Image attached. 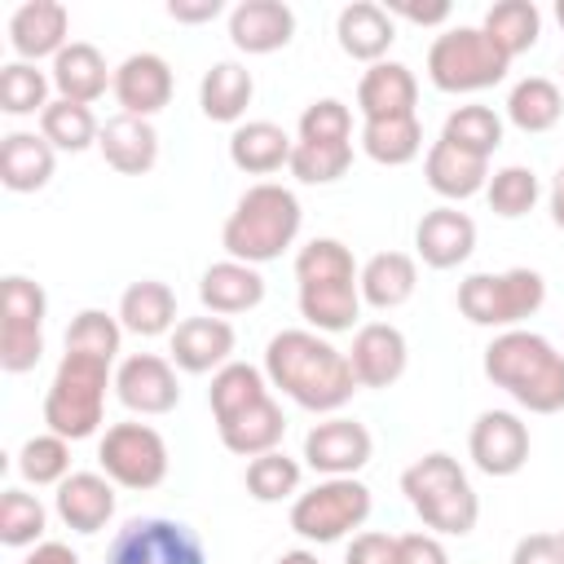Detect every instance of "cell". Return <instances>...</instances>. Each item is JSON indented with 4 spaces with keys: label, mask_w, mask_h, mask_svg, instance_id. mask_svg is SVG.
I'll list each match as a JSON object with an SVG mask.
<instances>
[{
    "label": "cell",
    "mask_w": 564,
    "mask_h": 564,
    "mask_svg": "<svg viewBox=\"0 0 564 564\" xmlns=\"http://www.w3.org/2000/svg\"><path fill=\"white\" fill-rule=\"evenodd\" d=\"M264 379L313 414H335L357 392L348 352L317 330H278L264 348Z\"/></svg>",
    "instance_id": "obj_1"
},
{
    "label": "cell",
    "mask_w": 564,
    "mask_h": 564,
    "mask_svg": "<svg viewBox=\"0 0 564 564\" xmlns=\"http://www.w3.org/2000/svg\"><path fill=\"white\" fill-rule=\"evenodd\" d=\"M295 300L300 317L317 335L352 330L361 313V269L339 238H313L295 256Z\"/></svg>",
    "instance_id": "obj_2"
},
{
    "label": "cell",
    "mask_w": 564,
    "mask_h": 564,
    "mask_svg": "<svg viewBox=\"0 0 564 564\" xmlns=\"http://www.w3.org/2000/svg\"><path fill=\"white\" fill-rule=\"evenodd\" d=\"M485 379L529 414L564 410V352L538 330H498L485 348Z\"/></svg>",
    "instance_id": "obj_3"
},
{
    "label": "cell",
    "mask_w": 564,
    "mask_h": 564,
    "mask_svg": "<svg viewBox=\"0 0 564 564\" xmlns=\"http://www.w3.org/2000/svg\"><path fill=\"white\" fill-rule=\"evenodd\" d=\"M300 225H304V207H300L295 189H286L278 181H260L234 203V212L220 229V247L229 251V260L260 269V264L278 260L300 238Z\"/></svg>",
    "instance_id": "obj_4"
},
{
    "label": "cell",
    "mask_w": 564,
    "mask_h": 564,
    "mask_svg": "<svg viewBox=\"0 0 564 564\" xmlns=\"http://www.w3.org/2000/svg\"><path fill=\"white\" fill-rule=\"evenodd\" d=\"M401 494L414 516L441 538H467L480 520V498L454 454L432 449L401 471Z\"/></svg>",
    "instance_id": "obj_5"
},
{
    "label": "cell",
    "mask_w": 564,
    "mask_h": 564,
    "mask_svg": "<svg viewBox=\"0 0 564 564\" xmlns=\"http://www.w3.org/2000/svg\"><path fill=\"white\" fill-rule=\"evenodd\" d=\"M106 388H115L106 357L66 352L53 370L48 392H44V427L66 436V441H88L101 427Z\"/></svg>",
    "instance_id": "obj_6"
},
{
    "label": "cell",
    "mask_w": 564,
    "mask_h": 564,
    "mask_svg": "<svg viewBox=\"0 0 564 564\" xmlns=\"http://www.w3.org/2000/svg\"><path fill=\"white\" fill-rule=\"evenodd\" d=\"M546 304V282L538 269H502V273H467L458 282V313L471 326L516 330Z\"/></svg>",
    "instance_id": "obj_7"
},
{
    "label": "cell",
    "mask_w": 564,
    "mask_h": 564,
    "mask_svg": "<svg viewBox=\"0 0 564 564\" xmlns=\"http://www.w3.org/2000/svg\"><path fill=\"white\" fill-rule=\"evenodd\" d=\"M511 57L480 26H449L427 48V79L441 93H480L502 84Z\"/></svg>",
    "instance_id": "obj_8"
},
{
    "label": "cell",
    "mask_w": 564,
    "mask_h": 564,
    "mask_svg": "<svg viewBox=\"0 0 564 564\" xmlns=\"http://www.w3.org/2000/svg\"><path fill=\"white\" fill-rule=\"evenodd\" d=\"M366 516H370V489L357 476H326L291 502V529L317 546L361 529Z\"/></svg>",
    "instance_id": "obj_9"
},
{
    "label": "cell",
    "mask_w": 564,
    "mask_h": 564,
    "mask_svg": "<svg viewBox=\"0 0 564 564\" xmlns=\"http://www.w3.org/2000/svg\"><path fill=\"white\" fill-rule=\"evenodd\" d=\"M44 313L48 295L40 282L9 273L0 286V370L26 375L44 357Z\"/></svg>",
    "instance_id": "obj_10"
},
{
    "label": "cell",
    "mask_w": 564,
    "mask_h": 564,
    "mask_svg": "<svg viewBox=\"0 0 564 564\" xmlns=\"http://www.w3.org/2000/svg\"><path fill=\"white\" fill-rule=\"evenodd\" d=\"M106 564H207V551L185 520L137 516L110 538Z\"/></svg>",
    "instance_id": "obj_11"
},
{
    "label": "cell",
    "mask_w": 564,
    "mask_h": 564,
    "mask_svg": "<svg viewBox=\"0 0 564 564\" xmlns=\"http://www.w3.org/2000/svg\"><path fill=\"white\" fill-rule=\"evenodd\" d=\"M97 463L123 489H159L167 476V441L150 423H115L97 445Z\"/></svg>",
    "instance_id": "obj_12"
},
{
    "label": "cell",
    "mask_w": 564,
    "mask_h": 564,
    "mask_svg": "<svg viewBox=\"0 0 564 564\" xmlns=\"http://www.w3.org/2000/svg\"><path fill=\"white\" fill-rule=\"evenodd\" d=\"M467 454L494 480L516 476L529 463V427H524V419L511 414V410H485V414H476L471 436H467Z\"/></svg>",
    "instance_id": "obj_13"
},
{
    "label": "cell",
    "mask_w": 564,
    "mask_h": 564,
    "mask_svg": "<svg viewBox=\"0 0 564 564\" xmlns=\"http://www.w3.org/2000/svg\"><path fill=\"white\" fill-rule=\"evenodd\" d=\"M115 397H119L132 414L154 419V414L176 410L181 383H176V370H172L167 357H159V352H132V357H123L119 370H115Z\"/></svg>",
    "instance_id": "obj_14"
},
{
    "label": "cell",
    "mask_w": 564,
    "mask_h": 564,
    "mask_svg": "<svg viewBox=\"0 0 564 564\" xmlns=\"http://www.w3.org/2000/svg\"><path fill=\"white\" fill-rule=\"evenodd\" d=\"M370 449H375V441H370L366 423L344 419V414L313 423L304 436V463L322 476H357L370 463Z\"/></svg>",
    "instance_id": "obj_15"
},
{
    "label": "cell",
    "mask_w": 564,
    "mask_h": 564,
    "mask_svg": "<svg viewBox=\"0 0 564 564\" xmlns=\"http://www.w3.org/2000/svg\"><path fill=\"white\" fill-rule=\"evenodd\" d=\"M410 361V344L392 322H366L352 335L348 348V366L357 375V388H392L405 375Z\"/></svg>",
    "instance_id": "obj_16"
},
{
    "label": "cell",
    "mask_w": 564,
    "mask_h": 564,
    "mask_svg": "<svg viewBox=\"0 0 564 564\" xmlns=\"http://www.w3.org/2000/svg\"><path fill=\"white\" fill-rule=\"evenodd\" d=\"M115 101H119V115H137V119H150L159 115L167 101H172V66L159 57V53H132L115 66Z\"/></svg>",
    "instance_id": "obj_17"
},
{
    "label": "cell",
    "mask_w": 564,
    "mask_h": 564,
    "mask_svg": "<svg viewBox=\"0 0 564 564\" xmlns=\"http://www.w3.org/2000/svg\"><path fill=\"white\" fill-rule=\"evenodd\" d=\"M414 251L427 269H458L476 251V220L458 207H432L414 225Z\"/></svg>",
    "instance_id": "obj_18"
},
{
    "label": "cell",
    "mask_w": 564,
    "mask_h": 564,
    "mask_svg": "<svg viewBox=\"0 0 564 564\" xmlns=\"http://www.w3.org/2000/svg\"><path fill=\"white\" fill-rule=\"evenodd\" d=\"M295 35V9L282 0H242L229 9V40L238 53L264 57L286 48Z\"/></svg>",
    "instance_id": "obj_19"
},
{
    "label": "cell",
    "mask_w": 564,
    "mask_h": 564,
    "mask_svg": "<svg viewBox=\"0 0 564 564\" xmlns=\"http://www.w3.org/2000/svg\"><path fill=\"white\" fill-rule=\"evenodd\" d=\"M70 13L57 0H26L13 9L9 18V44L18 53V62H40V57H57L70 40Z\"/></svg>",
    "instance_id": "obj_20"
},
{
    "label": "cell",
    "mask_w": 564,
    "mask_h": 564,
    "mask_svg": "<svg viewBox=\"0 0 564 564\" xmlns=\"http://www.w3.org/2000/svg\"><path fill=\"white\" fill-rule=\"evenodd\" d=\"M216 432H220V445H225L229 454H238V458H260V454H269V449L282 445V436H286V414H282V405H278L273 397H260V401H251V405H242V410L216 419Z\"/></svg>",
    "instance_id": "obj_21"
},
{
    "label": "cell",
    "mask_w": 564,
    "mask_h": 564,
    "mask_svg": "<svg viewBox=\"0 0 564 564\" xmlns=\"http://www.w3.org/2000/svg\"><path fill=\"white\" fill-rule=\"evenodd\" d=\"M234 357V326L225 317H185L172 330V366L185 375H216Z\"/></svg>",
    "instance_id": "obj_22"
},
{
    "label": "cell",
    "mask_w": 564,
    "mask_h": 564,
    "mask_svg": "<svg viewBox=\"0 0 564 564\" xmlns=\"http://www.w3.org/2000/svg\"><path fill=\"white\" fill-rule=\"evenodd\" d=\"M414 101H419V79L410 66L401 62H375L361 84H357V110H361V123H375V119H405L414 115Z\"/></svg>",
    "instance_id": "obj_23"
},
{
    "label": "cell",
    "mask_w": 564,
    "mask_h": 564,
    "mask_svg": "<svg viewBox=\"0 0 564 564\" xmlns=\"http://www.w3.org/2000/svg\"><path fill=\"white\" fill-rule=\"evenodd\" d=\"M57 516L75 533H101L115 516V480L106 471H70L57 485Z\"/></svg>",
    "instance_id": "obj_24"
},
{
    "label": "cell",
    "mask_w": 564,
    "mask_h": 564,
    "mask_svg": "<svg viewBox=\"0 0 564 564\" xmlns=\"http://www.w3.org/2000/svg\"><path fill=\"white\" fill-rule=\"evenodd\" d=\"M97 150L101 159L123 172V176H145L154 163H159V132L150 119H137V115H115L101 123V137H97Z\"/></svg>",
    "instance_id": "obj_25"
},
{
    "label": "cell",
    "mask_w": 564,
    "mask_h": 564,
    "mask_svg": "<svg viewBox=\"0 0 564 564\" xmlns=\"http://www.w3.org/2000/svg\"><path fill=\"white\" fill-rule=\"evenodd\" d=\"M198 300L212 317H234V313H247L264 300V278L256 264H242V260H216L203 278H198Z\"/></svg>",
    "instance_id": "obj_26"
},
{
    "label": "cell",
    "mask_w": 564,
    "mask_h": 564,
    "mask_svg": "<svg viewBox=\"0 0 564 564\" xmlns=\"http://www.w3.org/2000/svg\"><path fill=\"white\" fill-rule=\"evenodd\" d=\"M335 35H339V48L352 57V62H383V53L392 48L397 40V26H392V13L375 0H352L339 9L335 18Z\"/></svg>",
    "instance_id": "obj_27"
},
{
    "label": "cell",
    "mask_w": 564,
    "mask_h": 564,
    "mask_svg": "<svg viewBox=\"0 0 564 564\" xmlns=\"http://www.w3.org/2000/svg\"><path fill=\"white\" fill-rule=\"evenodd\" d=\"M291 150H295V141L286 137V128H278L269 119H247L229 137V163L247 176H273L282 167H291Z\"/></svg>",
    "instance_id": "obj_28"
},
{
    "label": "cell",
    "mask_w": 564,
    "mask_h": 564,
    "mask_svg": "<svg viewBox=\"0 0 564 564\" xmlns=\"http://www.w3.org/2000/svg\"><path fill=\"white\" fill-rule=\"evenodd\" d=\"M57 97L66 101H79V106H93L110 84H115V70H106V57L97 53V44H84V40H70L57 57H53V70H48Z\"/></svg>",
    "instance_id": "obj_29"
},
{
    "label": "cell",
    "mask_w": 564,
    "mask_h": 564,
    "mask_svg": "<svg viewBox=\"0 0 564 564\" xmlns=\"http://www.w3.org/2000/svg\"><path fill=\"white\" fill-rule=\"evenodd\" d=\"M57 150L44 141V132H9L0 141V181L13 194H35L53 181Z\"/></svg>",
    "instance_id": "obj_30"
},
{
    "label": "cell",
    "mask_w": 564,
    "mask_h": 564,
    "mask_svg": "<svg viewBox=\"0 0 564 564\" xmlns=\"http://www.w3.org/2000/svg\"><path fill=\"white\" fill-rule=\"evenodd\" d=\"M423 176L441 198L463 203V198H471V194H480L489 185V159L467 154V150H458V145H449L441 137V141H432V150L423 159Z\"/></svg>",
    "instance_id": "obj_31"
},
{
    "label": "cell",
    "mask_w": 564,
    "mask_h": 564,
    "mask_svg": "<svg viewBox=\"0 0 564 564\" xmlns=\"http://www.w3.org/2000/svg\"><path fill=\"white\" fill-rule=\"evenodd\" d=\"M119 326L141 335V339H154V335H167L176 330V295L167 282L159 278H141L132 282L123 295H119Z\"/></svg>",
    "instance_id": "obj_32"
},
{
    "label": "cell",
    "mask_w": 564,
    "mask_h": 564,
    "mask_svg": "<svg viewBox=\"0 0 564 564\" xmlns=\"http://www.w3.org/2000/svg\"><path fill=\"white\" fill-rule=\"evenodd\" d=\"M419 286V264L405 251H379L361 264V304L370 308H401Z\"/></svg>",
    "instance_id": "obj_33"
},
{
    "label": "cell",
    "mask_w": 564,
    "mask_h": 564,
    "mask_svg": "<svg viewBox=\"0 0 564 564\" xmlns=\"http://www.w3.org/2000/svg\"><path fill=\"white\" fill-rule=\"evenodd\" d=\"M256 97V79L242 62H216L198 84V106L212 123H238Z\"/></svg>",
    "instance_id": "obj_34"
},
{
    "label": "cell",
    "mask_w": 564,
    "mask_h": 564,
    "mask_svg": "<svg viewBox=\"0 0 564 564\" xmlns=\"http://www.w3.org/2000/svg\"><path fill=\"white\" fill-rule=\"evenodd\" d=\"M564 115V93L546 75H529L507 93V119L520 132H551Z\"/></svg>",
    "instance_id": "obj_35"
},
{
    "label": "cell",
    "mask_w": 564,
    "mask_h": 564,
    "mask_svg": "<svg viewBox=\"0 0 564 564\" xmlns=\"http://www.w3.org/2000/svg\"><path fill=\"white\" fill-rule=\"evenodd\" d=\"M480 31H485L507 57H520V53H529V48L538 44V35H542V13H538L533 0H498V4H489Z\"/></svg>",
    "instance_id": "obj_36"
},
{
    "label": "cell",
    "mask_w": 564,
    "mask_h": 564,
    "mask_svg": "<svg viewBox=\"0 0 564 564\" xmlns=\"http://www.w3.org/2000/svg\"><path fill=\"white\" fill-rule=\"evenodd\" d=\"M361 150H366V159H375L383 167H405L423 150V123H419V115L361 123Z\"/></svg>",
    "instance_id": "obj_37"
},
{
    "label": "cell",
    "mask_w": 564,
    "mask_h": 564,
    "mask_svg": "<svg viewBox=\"0 0 564 564\" xmlns=\"http://www.w3.org/2000/svg\"><path fill=\"white\" fill-rule=\"evenodd\" d=\"M40 132H44V141H48L53 150L79 154V150L97 145L101 123H97V115H93L88 106L66 101V97H53V101H48V110L40 115Z\"/></svg>",
    "instance_id": "obj_38"
},
{
    "label": "cell",
    "mask_w": 564,
    "mask_h": 564,
    "mask_svg": "<svg viewBox=\"0 0 564 564\" xmlns=\"http://www.w3.org/2000/svg\"><path fill=\"white\" fill-rule=\"evenodd\" d=\"M48 88L53 79L35 62H9L0 70V110L22 119V115H44L48 110Z\"/></svg>",
    "instance_id": "obj_39"
},
{
    "label": "cell",
    "mask_w": 564,
    "mask_h": 564,
    "mask_svg": "<svg viewBox=\"0 0 564 564\" xmlns=\"http://www.w3.org/2000/svg\"><path fill=\"white\" fill-rule=\"evenodd\" d=\"M441 137H445L449 145L467 150V154L489 159V154L502 145V119H498L489 106H458V110H449Z\"/></svg>",
    "instance_id": "obj_40"
},
{
    "label": "cell",
    "mask_w": 564,
    "mask_h": 564,
    "mask_svg": "<svg viewBox=\"0 0 564 564\" xmlns=\"http://www.w3.org/2000/svg\"><path fill=\"white\" fill-rule=\"evenodd\" d=\"M352 167V141H295L291 176L300 185H330Z\"/></svg>",
    "instance_id": "obj_41"
},
{
    "label": "cell",
    "mask_w": 564,
    "mask_h": 564,
    "mask_svg": "<svg viewBox=\"0 0 564 564\" xmlns=\"http://www.w3.org/2000/svg\"><path fill=\"white\" fill-rule=\"evenodd\" d=\"M269 397V383H264V370L247 366V361H229L212 375V388H207V401H212V419H225L251 401Z\"/></svg>",
    "instance_id": "obj_42"
},
{
    "label": "cell",
    "mask_w": 564,
    "mask_h": 564,
    "mask_svg": "<svg viewBox=\"0 0 564 564\" xmlns=\"http://www.w3.org/2000/svg\"><path fill=\"white\" fill-rule=\"evenodd\" d=\"M542 185H538V172L524 167V163H511V167H498L485 185V198H489V212L502 216V220H516L524 212H533Z\"/></svg>",
    "instance_id": "obj_43"
},
{
    "label": "cell",
    "mask_w": 564,
    "mask_h": 564,
    "mask_svg": "<svg viewBox=\"0 0 564 564\" xmlns=\"http://www.w3.org/2000/svg\"><path fill=\"white\" fill-rule=\"evenodd\" d=\"M18 471H22V480H31V485H62V480L70 476V441L57 436V432L31 436V441L18 449Z\"/></svg>",
    "instance_id": "obj_44"
},
{
    "label": "cell",
    "mask_w": 564,
    "mask_h": 564,
    "mask_svg": "<svg viewBox=\"0 0 564 564\" xmlns=\"http://www.w3.org/2000/svg\"><path fill=\"white\" fill-rule=\"evenodd\" d=\"M44 524H48V511L35 494H22V489L0 494V542L4 546H40Z\"/></svg>",
    "instance_id": "obj_45"
},
{
    "label": "cell",
    "mask_w": 564,
    "mask_h": 564,
    "mask_svg": "<svg viewBox=\"0 0 564 564\" xmlns=\"http://www.w3.org/2000/svg\"><path fill=\"white\" fill-rule=\"evenodd\" d=\"M242 480H247V494L256 502H282V498L300 494V463L286 458L282 449H269V454H260V458L247 463V476Z\"/></svg>",
    "instance_id": "obj_46"
},
{
    "label": "cell",
    "mask_w": 564,
    "mask_h": 564,
    "mask_svg": "<svg viewBox=\"0 0 564 564\" xmlns=\"http://www.w3.org/2000/svg\"><path fill=\"white\" fill-rule=\"evenodd\" d=\"M119 339H123L119 317H110L101 308H79L75 322L66 326V352H93V357L115 361L119 357Z\"/></svg>",
    "instance_id": "obj_47"
},
{
    "label": "cell",
    "mask_w": 564,
    "mask_h": 564,
    "mask_svg": "<svg viewBox=\"0 0 564 564\" xmlns=\"http://www.w3.org/2000/svg\"><path fill=\"white\" fill-rule=\"evenodd\" d=\"M300 141H352V110L339 97H322L300 115Z\"/></svg>",
    "instance_id": "obj_48"
},
{
    "label": "cell",
    "mask_w": 564,
    "mask_h": 564,
    "mask_svg": "<svg viewBox=\"0 0 564 564\" xmlns=\"http://www.w3.org/2000/svg\"><path fill=\"white\" fill-rule=\"evenodd\" d=\"M344 564H401V546L392 533H357Z\"/></svg>",
    "instance_id": "obj_49"
},
{
    "label": "cell",
    "mask_w": 564,
    "mask_h": 564,
    "mask_svg": "<svg viewBox=\"0 0 564 564\" xmlns=\"http://www.w3.org/2000/svg\"><path fill=\"white\" fill-rule=\"evenodd\" d=\"M511 564H564V538L560 533H529L516 542Z\"/></svg>",
    "instance_id": "obj_50"
},
{
    "label": "cell",
    "mask_w": 564,
    "mask_h": 564,
    "mask_svg": "<svg viewBox=\"0 0 564 564\" xmlns=\"http://www.w3.org/2000/svg\"><path fill=\"white\" fill-rule=\"evenodd\" d=\"M401 564H449V551L441 546L436 533H401Z\"/></svg>",
    "instance_id": "obj_51"
},
{
    "label": "cell",
    "mask_w": 564,
    "mask_h": 564,
    "mask_svg": "<svg viewBox=\"0 0 564 564\" xmlns=\"http://www.w3.org/2000/svg\"><path fill=\"white\" fill-rule=\"evenodd\" d=\"M392 18H405V22H419V26H441L449 22V0H432V4H414V0H392L388 4Z\"/></svg>",
    "instance_id": "obj_52"
},
{
    "label": "cell",
    "mask_w": 564,
    "mask_h": 564,
    "mask_svg": "<svg viewBox=\"0 0 564 564\" xmlns=\"http://www.w3.org/2000/svg\"><path fill=\"white\" fill-rule=\"evenodd\" d=\"M225 13V0H167V18H176V22H212V18H220Z\"/></svg>",
    "instance_id": "obj_53"
},
{
    "label": "cell",
    "mask_w": 564,
    "mask_h": 564,
    "mask_svg": "<svg viewBox=\"0 0 564 564\" xmlns=\"http://www.w3.org/2000/svg\"><path fill=\"white\" fill-rule=\"evenodd\" d=\"M18 564H79V555L66 542H40L31 546V555H22Z\"/></svg>",
    "instance_id": "obj_54"
},
{
    "label": "cell",
    "mask_w": 564,
    "mask_h": 564,
    "mask_svg": "<svg viewBox=\"0 0 564 564\" xmlns=\"http://www.w3.org/2000/svg\"><path fill=\"white\" fill-rule=\"evenodd\" d=\"M546 198H551V220L564 229V167L551 176V194Z\"/></svg>",
    "instance_id": "obj_55"
},
{
    "label": "cell",
    "mask_w": 564,
    "mask_h": 564,
    "mask_svg": "<svg viewBox=\"0 0 564 564\" xmlns=\"http://www.w3.org/2000/svg\"><path fill=\"white\" fill-rule=\"evenodd\" d=\"M273 564H317V555L313 551H282Z\"/></svg>",
    "instance_id": "obj_56"
},
{
    "label": "cell",
    "mask_w": 564,
    "mask_h": 564,
    "mask_svg": "<svg viewBox=\"0 0 564 564\" xmlns=\"http://www.w3.org/2000/svg\"><path fill=\"white\" fill-rule=\"evenodd\" d=\"M555 18H560V26H564V0H555Z\"/></svg>",
    "instance_id": "obj_57"
},
{
    "label": "cell",
    "mask_w": 564,
    "mask_h": 564,
    "mask_svg": "<svg viewBox=\"0 0 564 564\" xmlns=\"http://www.w3.org/2000/svg\"><path fill=\"white\" fill-rule=\"evenodd\" d=\"M560 75H564V62H560Z\"/></svg>",
    "instance_id": "obj_58"
},
{
    "label": "cell",
    "mask_w": 564,
    "mask_h": 564,
    "mask_svg": "<svg viewBox=\"0 0 564 564\" xmlns=\"http://www.w3.org/2000/svg\"><path fill=\"white\" fill-rule=\"evenodd\" d=\"M560 538H564V529H560Z\"/></svg>",
    "instance_id": "obj_59"
}]
</instances>
